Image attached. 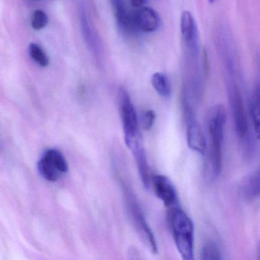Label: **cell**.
Instances as JSON below:
<instances>
[{"instance_id": "e0dca14e", "label": "cell", "mask_w": 260, "mask_h": 260, "mask_svg": "<svg viewBox=\"0 0 260 260\" xmlns=\"http://www.w3.org/2000/svg\"><path fill=\"white\" fill-rule=\"evenodd\" d=\"M223 254L219 246L214 242L204 244L201 250V258L203 260H217L223 258Z\"/></svg>"}, {"instance_id": "5b68a950", "label": "cell", "mask_w": 260, "mask_h": 260, "mask_svg": "<svg viewBox=\"0 0 260 260\" xmlns=\"http://www.w3.org/2000/svg\"><path fill=\"white\" fill-rule=\"evenodd\" d=\"M38 170L45 180L56 182L68 171V164L60 150L48 149L39 159Z\"/></svg>"}, {"instance_id": "ba28073f", "label": "cell", "mask_w": 260, "mask_h": 260, "mask_svg": "<svg viewBox=\"0 0 260 260\" xmlns=\"http://www.w3.org/2000/svg\"><path fill=\"white\" fill-rule=\"evenodd\" d=\"M151 181L156 197L162 201L167 208L172 209L179 206L176 188L168 177L164 175H156Z\"/></svg>"}, {"instance_id": "8992f818", "label": "cell", "mask_w": 260, "mask_h": 260, "mask_svg": "<svg viewBox=\"0 0 260 260\" xmlns=\"http://www.w3.org/2000/svg\"><path fill=\"white\" fill-rule=\"evenodd\" d=\"M180 32L185 53L200 52L199 33L192 14L188 10L182 12L180 19Z\"/></svg>"}, {"instance_id": "7a4b0ae2", "label": "cell", "mask_w": 260, "mask_h": 260, "mask_svg": "<svg viewBox=\"0 0 260 260\" xmlns=\"http://www.w3.org/2000/svg\"><path fill=\"white\" fill-rule=\"evenodd\" d=\"M120 111L126 145L133 153L137 164L144 162L147 160V156L138 116L128 92L124 89H121L120 92Z\"/></svg>"}, {"instance_id": "44dd1931", "label": "cell", "mask_w": 260, "mask_h": 260, "mask_svg": "<svg viewBox=\"0 0 260 260\" xmlns=\"http://www.w3.org/2000/svg\"><path fill=\"white\" fill-rule=\"evenodd\" d=\"M217 0H209L210 4H214V3H215Z\"/></svg>"}, {"instance_id": "7c38bea8", "label": "cell", "mask_w": 260, "mask_h": 260, "mask_svg": "<svg viewBox=\"0 0 260 260\" xmlns=\"http://www.w3.org/2000/svg\"><path fill=\"white\" fill-rule=\"evenodd\" d=\"M80 18H81V19H80L81 20V27L85 41H86L91 51H92L95 57L100 59V57H102L101 44H100V39H99L93 27L91 25L90 21H89V17H88L85 10H82Z\"/></svg>"}, {"instance_id": "30bf717a", "label": "cell", "mask_w": 260, "mask_h": 260, "mask_svg": "<svg viewBox=\"0 0 260 260\" xmlns=\"http://www.w3.org/2000/svg\"><path fill=\"white\" fill-rule=\"evenodd\" d=\"M186 140L188 147L192 151L204 155L207 151L206 139L197 119L186 120Z\"/></svg>"}, {"instance_id": "ffe728a7", "label": "cell", "mask_w": 260, "mask_h": 260, "mask_svg": "<svg viewBox=\"0 0 260 260\" xmlns=\"http://www.w3.org/2000/svg\"><path fill=\"white\" fill-rule=\"evenodd\" d=\"M147 2V0H130L131 4L132 7L135 8H140L142 7Z\"/></svg>"}, {"instance_id": "9a60e30c", "label": "cell", "mask_w": 260, "mask_h": 260, "mask_svg": "<svg viewBox=\"0 0 260 260\" xmlns=\"http://www.w3.org/2000/svg\"><path fill=\"white\" fill-rule=\"evenodd\" d=\"M151 83L156 92L164 98H169L172 94L170 79L164 73L156 72L152 76Z\"/></svg>"}, {"instance_id": "5bb4252c", "label": "cell", "mask_w": 260, "mask_h": 260, "mask_svg": "<svg viewBox=\"0 0 260 260\" xmlns=\"http://www.w3.org/2000/svg\"><path fill=\"white\" fill-rule=\"evenodd\" d=\"M243 194L248 200L260 197V166L246 180L243 186Z\"/></svg>"}, {"instance_id": "3957f363", "label": "cell", "mask_w": 260, "mask_h": 260, "mask_svg": "<svg viewBox=\"0 0 260 260\" xmlns=\"http://www.w3.org/2000/svg\"><path fill=\"white\" fill-rule=\"evenodd\" d=\"M226 69V92L236 133L242 141H247L249 135V123L240 86L237 81L234 61L225 63Z\"/></svg>"}, {"instance_id": "8fae6325", "label": "cell", "mask_w": 260, "mask_h": 260, "mask_svg": "<svg viewBox=\"0 0 260 260\" xmlns=\"http://www.w3.org/2000/svg\"><path fill=\"white\" fill-rule=\"evenodd\" d=\"M112 5L120 29L124 34H134L138 29L134 23L133 14L127 10L124 0H112Z\"/></svg>"}, {"instance_id": "52a82bcc", "label": "cell", "mask_w": 260, "mask_h": 260, "mask_svg": "<svg viewBox=\"0 0 260 260\" xmlns=\"http://www.w3.org/2000/svg\"><path fill=\"white\" fill-rule=\"evenodd\" d=\"M127 201L128 202L129 211H130L129 212L131 213V216L133 219L137 231H138L140 235H141V237L144 238L146 243H148L149 247L151 249L152 252L153 253H157L158 246L154 234L146 220L145 217L140 208L139 205L137 203L136 201L134 200L133 196H128Z\"/></svg>"}, {"instance_id": "9c48e42d", "label": "cell", "mask_w": 260, "mask_h": 260, "mask_svg": "<svg viewBox=\"0 0 260 260\" xmlns=\"http://www.w3.org/2000/svg\"><path fill=\"white\" fill-rule=\"evenodd\" d=\"M134 23L137 29L144 32L156 31L160 26V19L156 11L150 7H140L132 12Z\"/></svg>"}, {"instance_id": "277c9868", "label": "cell", "mask_w": 260, "mask_h": 260, "mask_svg": "<svg viewBox=\"0 0 260 260\" xmlns=\"http://www.w3.org/2000/svg\"><path fill=\"white\" fill-rule=\"evenodd\" d=\"M170 210L169 220L176 249L184 260L194 259V223L179 206Z\"/></svg>"}, {"instance_id": "2e32d148", "label": "cell", "mask_w": 260, "mask_h": 260, "mask_svg": "<svg viewBox=\"0 0 260 260\" xmlns=\"http://www.w3.org/2000/svg\"><path fill=\"white\" fill-rule=\"evenodd\" d=\"M28 53L31 59L42 68H46L49 65L50 59L48 54L38 44H30L28 46Z\"/></svg>"}, {"instance_id": "6da1fadb", "label": "cell", "mask_w": 260, "mask_h": 260, "mask_svg": "<svg viewBox=\"0 0 260 260\" xmlns=\"http://www.w3.org/2000/svg\"><path fill=\"white\" fill-rule=\"evenodd\" d=\"M226 122V111L222 105L213 106L208 114V127L209 149L207 158L206 172L208 178L215 180L222 171V147Z\"/></svg>"}, {"instance_id": "ac0fdd59", "label": "cell", "mask_w": 260, "mask_h": 260, "mask_svg": "<svg viewBox=\"0 0 260 260\" xmlns=\"http://www.w3.org/2000/svg\"><path fill=\"white\" fill-rule=\"evenodd\" d=\"M48 18L43 10H37L33 13L31 19V25L36 31H41L47 26Z\"/></svg>"}, {"instance_id": "d6986e66", "label": "cell", "mask_w": 260, "mask_h": 260, "mask_svg": "<svg viewBox=\"0 0 260 260\" xmlns=\"http://www.w3.org/2000/svg\"><path fill=\"white\" fill-rule=\"evenodd\" d=\"M156 120L155 112L152 110H146L141 117V124L144 130L150 131L153 127Z\"/></svg>"}, {"instance_id": "4fadbf2b", "label": "cell", "mask_w": 260, "mask_h": 260, "mask_svg": "<svg viewBox=\"0 0 260 260\" xmlns=\"http://www.w3.org/2000/svg\"><path fill=\"white\" fill-rule=\"evenodd\" d=\"M249 115L255 138L260 140V82L255 85L249 103Z\"/></svg>"}]
</instances>
